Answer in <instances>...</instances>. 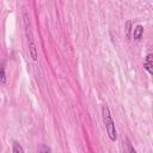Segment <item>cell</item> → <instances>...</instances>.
I'll use <instances>...</instances> for the list:
<instances>
[{"instance_id":"3","label":"cell","mask_w":153,"mask_h":153,"mask_svg":"<svg viewBox=\"0 0 153 153\" xmlns=\"http://www.w3.org/2000/svg\"><path fill=\"white\" fill-rule=\"evenodd\" d=\"M143 67H145V69L148 72V74L149 75H153V55L149 53V54H147L146 55V57H145V61H143Z\"/></svg>"},{"instance_id":"9","label":"cell","mask_w":153,"mask_h":153,"mask_svg":"<svg viewBox=\"0 0 153 153\" xmlns=\"http://www.w3.org/2000/svg\"><path fill=\"white\" fill-rule=\"evenodd\" d=\"M128 148H129V153H136V151H135V148L130 145V142L128 141Z\"/></svg>"},{"instance_id":"5","label":"cell","mask_w":153,"mask_h":153,"mask_svg":"<svg viewBox=\"0 0 153 153\" xmlns=\"http://www.w3.org/2000/svg\"><path fill=\"white\" fill-rule=\"evenodd\" d=\"M6 80H7V78H6V73H5V65L0 63V84L5 85Z\"/></svg>"},{"instance_id":"7","label":"cell","mask_w":153,"mask_h":153,"mask_svg":"<svg viewBox=\"0 0 153 153\" xmlns=\"http://www.w3.org/2000/svg\"><path fill=\"white\" fill-rule=\"evenodd\" d=\"M37 153H51V149H50V147L47 146V145H41V146L38 147Z\"/></svg>"},{"instance_id":"8","label":"cell","mask_w":153,"mask_h":153,"mask_svg":"<svg viewBox=\"0 0 153 153\" xmlns=\"http://www.w3.org/2000/svg\"><path fill=\"white\" fill-rule=\"evenodd\" d=\"M124 29H126V30H124V31H126V37L129 38V37H130V31H131V22H130V20H127V22H126V27H124Z\"/></svg>"},{"instance_id":"1","label":"cell","mask_w":153,"mask_h":153,"mask_svg":"<svg viewBox=\"0 0 153 153\" xmlns=\"http://www.w3.org/2000/svg\"><path fill=\"white\" fill-rule=\"evenodd\" d=\"M102 115H103V122H104V126H105V129H106V133H108V136L111 141H115L116 137H117V131H116V127H115V122L110 115V111H109V108L106 105H103L102 108Z\"/></svg>"},{"instance_id":"6","label":"cell","mask_w":153,"mask_h":153,"mask_svg":"<svg viewBox=\"0 0 153 153\" xmlns=\"http://www.w3.org/2000/svg\"><path fill=\"white\" fill-rule=\"evenodd\" d=\"M12 153H24V149H23V147H22V145L19 142H17V141L13 142V145H12Z\"/></svg>"},{"instance_id":"4","label":"cell","mask_w":153,"mask_h":153,"mask_svg":"<svg viewBox=\"0 0 153 153\" xmlns=\"http://www.w3.org/2000/svg\"><path fill=\"white\" fill-rule=\"evenodd\" d=\"M142 35H143V26L139 24V25H136V26L134 27V30H133V37H134L135 41H140L141 37H142Z\"/></svg>"},{"instance_id":"2","label":"cell","mask_w":153,"mask_h":153,"mask_svg":"<svg viewBox=\"0 0 153 153\" xmlns=\"http://www.w3.org/2000/svg\"><path fill=\"white\" fill-rule=\"evenodd\" d=\"M24 17H25V25H26V38H27V44H29V51H30V55H31L32 60L37 61V47H36V43H35V38L32 36V32H31L30 27L27 26V16H26V13H24Z\"/></svg>"}]
</instances>
